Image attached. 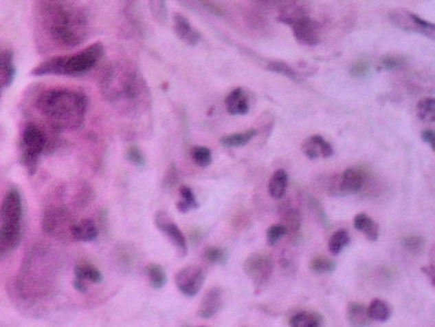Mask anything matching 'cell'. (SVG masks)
Segmentation results:
<instances>
[{"label": "cell", "mask_w": 435, "mask_h": 327, "mask_svg": "<svg viewBox=\"0 0 435 327\" xmlns=\"http://www.w3.org/2000/svg\"><path fill=\"white\" fill-rule=\"evenodd\" d=\"M402 244H403L405 249L409 251L410 253L419 255V253H421L423 249H424L425 239L423 238L421 235H411V237L403 239V240H402Z\"/></svg>", "instance_id": "cell-36"}, {"label": "cell", "mask_w": 435, "mask_h": 327, "mask_svg": "<svg viewBox=\"0 0 435 327\" xmlns=\"http://www.w3.org/2000/svg\"><path fill=\"white\" fill-rule=\"evenodd\" d=\"M100 89L107 104L118 113L135 118L151 107V94L138 67L132 62L116 61L102 72Z\"/></svg>", "instance_id": "cell-2"}, {"label": "cell", "mask_w": 435, "mask_h": 327, "mask_svg": "<svg viewBox=\"0 0 435 327\" xmlns=\"http://www.w3.org/2000/svg\"><path fill=\"white\" fill-rule=\"evenodd\" d=\"M227 252L223 248L208 247L203 252V258L208 264L225 265L227 262Z\"/></svg>", "instance_id": "cell-33"}, {"label": "cell", "mask_w": 435, "mask_h": 327, "mask_svg": "<svg viewBox=\"0 0 435 327\" xmlns=\"http://www.w3.org/2000/svg\"><path fill=\"white\" fill-rule=\"evenodd\" d=\"M105 54V46L95 43L78 53L56 55L37 64L31 71L32 76H64L78 77L93 70Z\"/></svg>", "instance_id": "cell-4"}, {"label": "cell", "mask_w": 435, "mask_h": 327, "mask_svg": "<svg viewBox=\"0 0 435 327\" xmlns=\"http://www.w3.org/2000/svg\"><path fill=\"white\" fill-rule=\"evenodd\" d=\"M350 243V234L346 229H338L329 238L328 249L332 255H339V252Z\"/></svg>", "instance_id": "cell-26"}, {"label": "cell", "mask_w": 435, "mask_h": 327, "mask_svg": "<svg viewBox=\"0 0 435 327\" xmlns=\"http://www.w3.org/2000/svg\"><path fill=\"white\" fill-rule=\"evenodd\" d=\"M419 118L425 123H434L435 120V100L425 98L420 100L418 104Z\"/></svg>", "instance_id": "cell-28"}, {"label": "cell", "mask_w": 435, "mask_h": 327, "mask_svg": "<svg viewBox=\"0 0 435 327\" xmlns=\"http://www.w3.org/2000/svg\"><path fill=\"white\" fill-rule=\"evenodd\" d=\"M45 145V133L35 124H28L22 133V161L31 174L35 171L37 160L44 151Z\"/></svg>", "instance_id": "cell-6"}, {"label": "cell", "mask_w": 435, "mask_h": 327, "mask_svg": "<svg viewBox=\"0 0 435 327\" xmlns=\"http://www.w3.org/2000/svg\"><path fill=\"white\" fill-rule=\"evenodd\" d=\"M421 138L425 143H429L434 149V132L432 129H427L421 134Z\"/></svg>", "instance_id": "cell-42"}, {"label": "cell", "mask_w": 435, "mask_h": 327, "mask_svg": "<svg viewBox=\"0 0 435 327\" xmlns=\"http://www.w3.org/2000/svg\"><path fill=\"white\" fill-rule=\"evenodd\" d=\"M223 306V292L220 288L214 286L205 293L203 299L199 304L197 315L201 319H212L216 316Z\"/></svg>", "instance_id": "cell-12"}, {"label": "cell", "mask_w": 435, "mask_h": 327, "mask_svg": "<svg viewBox=\"0 0 435 327\" xmlns=\"http://www.w3.org/2000/svg\"><path fill=\"white\" fill-rule=\"evenodd\" d=\"M368 72H369L368 63L357 62L355 63V64L353 65V68H351V74H353L354 77H357V78L365 77V76L368 74Z\"/></svg>", "instance_id": "cell-40"}, {"label": "cell", "mask_w": 435, "mask_h": 327, "mask_svg": "<svg viewBox=\"0 0 435 327\" xmlns=\"http://www.w3.org/2000/svg\"><path fill=\"white\" fill-rule=\"evenodd\" d=\"M309 268L314 274H332L336 270V262L326 257H315L311 260Z\"/></svg>", "instance_id": "cell-29"}, {"label": "cell", "mask_w": 435, "mask_h": 327, "mask_svg": "<svg viewBox=\"0 0 435 327\" xmlns=\"http://www.w3.org/2000/svg\"><path fill=\"white\" fill-rule=\"evenodd\" d=\"M346 319L351 327H369L372 319L368 315V308L360 303H350L347 306Z\"/></svg>", "instance_id": "cell-18"}, {"label": "cell", "mask_w": 435, "mask_h": 327, "mask_svg": "<svg viewBox=\"0 0 435 327\" xmlns=\"http://www.w3.org/2000/svg\"><path fill=\"white\" fill-rule=\"evenodd\" d=\"M156 226L161 230L168 238L171 240V243L177 247L179 253L181 256H186L188 253L187 240L181 230L179 229L178 225L171 220L169 215L166 213H157L155 218Z\"/></svg>", "instance_id": "cell-11"}, {"label": "cell", "mask_w": 435, "mask_h": 327, "mask_svg": "<svg viewBox=\"0 0 435 327\" xmlns=\"http://www.w3.org/2000/svg\"><path fill=\"white\" fill-rule=\"evenodd\" d=\"M22 200L17 189H10L0 206V258L17 248L21 240Z\"/></svg>", "instance_id": "cell-5"}, {"label": "cell", "mask_w": 435, "mask_h": 327, "mask_svg": "<svg viewBox=\"0 0 435 327\" xmlns=\"http://www.w3.org/2000/svg\"><path fill=\"white\" fill-rule=\"evenodd\" d=\"M281 216L284 220L282 225L287 230V233L298 234L302 228V216L299 211L293 207H284L281 211Z\"/></svg>", "instance_id": "cell-24"}, {"label": "cell", "mask_w": 435, "mask_h": 327, "mask_svg": "<svg viewBox=\"0 0 435 327\" xmlns=\"http://www.w3.org/2000/svg\"><path fill=\"white\" fill-rule=\"evenodd\" d=\"M147 3L153 19L160 25H165L169 17L166 0H147Z\"/></svg>", "instance_id": "cell-27"}, {"label": "cell", "mask_w": 435, "mask_h": 327, "mask_svg": "<svg viewBox=\"0 0 435 327\" xmlns=\"http://www.w3.org/2000/svg\"><path fill=\"white\" fill-rule=\"evenodd\" d=\"M364 173L357 168H348L339 179V192L357 193L364 186Z\"/></svg>", "instance_id": "cell-15"}, {"label": "cell", "mask_w": 435, "mask_h": 327, "mask_svg": "<svg viewBox=\"0 0 435 327\" xmlns=\"http://www.w3.org/2000/svg\"><path fill=\"white\" fill-rule=\"evenodd\" d=\"M287 234V230L282 224H275L267 229V243L269 246H276Z\"/></svg>", "instance_id": "cell-37"}, {"label": "cell", "mask_w": 435, "mask_h": 327, "mask_svg": "<svg viewBox=\"0 0 435 327\" xmlns=\"http://www.w3.org/2000/svg\"><path fill=\"white\" fill-rule=\"evenodd\" d=\"M76 279H80L82 282L89 280L92 283L98 284L101 283L102 275L93 266L82 265L76 268Z\"/></svg>", "instance_id": "cell-32"}, {"label": "cell", "mask_w": 435, "mask_h": 327, "mask_svg": "<svg viewBox=\"0 0 435 327\" xmlns=\"http://www.w3.org/2000/svg\"><path fill=\"white\" fill-rule=\"evenodd\" d=\"M267 70H268V71L275 72V73H278V74H282V76L290 78V80H300L299 76H298V73L293 71V68L285 62H269V64L267 65Z\"/></svg>", "instance_id": "cell-35"}, {"label": "cell", "mask_w": 435, "mask_h": 327, "mask_svg": "<svg viewBox=\"0 0 435 327\" xmlns=\"http://www.w3.org/2000/svg\"><path fill=\"white\" fill-rule=\"evenodd\" d=\"M205 279L203 268L198 266H187L181 268L175 276V284L181 294L187 297H196L201 292Z\"/></svg>", "instance_id": "cell-9"}, {"label": "cell", "mask_w": 435, "mask_h": 327, "mask_svg": "<svg viewBox=\"0 0 435 327\" xmlns=\"http://www.w3.org/2000/svg\"><path fill=\"white\" fill-rule=\"evenodd\" d=\"M16 77V67L13 62V52L0 50V89L10 86Z\"/></svg>", "instance_id": "cell-17"}, {"label": "cell", "mask_w": 435, "mask_h": 327, "mask_svg": "<svg viewBox=\"0 0 435 327\" xmlns=\"http://www.w3.org/2000/svg\"><path fill=\"white\" fill-rule=\"evenodd\" d=\"M126 160L137 167H143L146 164V158H144L142 151L140 150L137 146H132L128 149Z\"/></svg>", "instance_id": "cell-38"}, {"label": "cell", "mask_w": 435, "mask_h": 327, "mask_svg": "<svg viewBox=\"0 0 435 327\" xmlns=\"http://www.w3.org/2000/svg\"><path fill=\"white\" fill-rule=\"evenodd\" d=\"M192 159L198 167L205 168L212 161V152L205 146H196L192 149Z\"/></svg>", "instance_id": "cell-34"}, {"label": "cell", "mask_w": 435, "mask_h": 327, "mask_svg": "<svg viewBox=\"0 0 435 327\" xmlns=\"http://www.w3.org/2000/svg\"><path fill=\"white\" fill-rule=\"evenodd\" d=\"M172 21H174V32L183 43H186L189 46L198 45L201 40V35L196 28L192 26V23L188 21L186 16L175 13L172 16Z\"/></svg>", "instance_id": "cell-13"}, {"label": "cell", "mask_w": 435, "mask_h": 327, "mask_svg": "<svg viewBox=\"0 0 435 327\" xmlns=\"http://www.w3.org/2000/svg\"><path fill=\"white\" fill-rule=\"evenodd\" d=\"M180 195H181V200L177 204L180 213H186L198 207L196 197H194L192 188H189L187 186L181 187L180 188Z\"/></svg>", "instance_id": "cell-30"}, {"label": "cell", "mask_w": 435, "mask_h": 327, "mask_svg": "<svg viewBox=\"0 0 435 327\" xmlns=\"http://www.w3.org/2000/svg\"><path fill=\"white\" fill-rule=\"evenodd\" d=\"M382 65L384 70L387 71H394V70H399L400 67H402V64L405 63L403 58L397 56V55H387L382 58Z\"/></svg>", "instance_id": "cell-39"}, {"label": "cell", "mask_w": 435, "mask_h": 327, "mask_svg": "<svg viewBox=\"0 0 435 327\" xmlns=\"http://www.w3.org/2000/svg\"><path fill=\"white\" fill-rule=\"evenodd\" d=\"M178 173H177V169L174 165H171V168L169 169V171H168V174H166V180H165V183H166V186L172 187L175 184V182H177V176Z\"/></svg>", "instance_id": "cell-41"}, {"label": "cell", "mask_w": 435, "mask_h": 327, "mask_svg": "<svg viewBox=\"0 0 435 327\" xmlns=\"http://www.w3.org/2000/svg\"><path fill=\"white\" fill-rule=\"evenodd\" d=\"M368 315L372 321L386 322L391 319V307L386 302L381 301V299H374L368 308Z\"/></svg>", "instance_id": "cell-25"}, {"label": "cell", "mask_w": 435, "mask_h": 327, "mask_svg": "<svg viewBox=\"0 0 435 327\" xmlns=\"http://www.w3.org/2000/svg\"><path fill=\"white\" fill-rule=\"evenodd\" d=\"M284 22L293 28L295 39L302 45L313 46L320 43V26L309 17L284 18Z\"/></svg>", "instance_id": "cell-10"}, {"label": "cell", "mask_w": 435, "mask_h": 327, "mask_svg": "<svg viewBox=\"0 0 435 327\" xmlns=\"http://www.w3.org/2000/svg\"><path fill=\"white\" fill-rule=\"evenodd\" d=\"M71 238L80 242H91L98 238V226L89 219L80 220L71 225Z\"/></svg>", "instance_id": "cell-19"}, {"label": "cell", "mask_w": 435, "mask_h": 327, "mask_svg": "<svg viewBox=\"0 0 435 327\" xmlns=\"http://www.w3.org/2000/svg\"><path fill=\"white\" fill-rule=\"evenodd\" d=\"M304 154L311 160L318 159V158H331L333 155V149L329 142L326 141L320 136H311L302 145Z\"/></svg>", "instance_id": "cell-14"}, {"label": "cell", "mask_w": 435, "mask_h": 327, "mask_svg": "<svg viewBox=\"0 0 435 327\" xmlns=\"http://www.w3.org/2000/svg\"><path fill=\"white\" fill-rule=\"evenodd\" d=\"M287 186H289L287 173L282 169L276 170L275 173L272 174L271 179H269V183H268L269 196L272 198H275V200H282L285 195H286Z\"/></svg>", "instance_id": "cell-20"}, {"label": "cell", "mask_w": 435, "mask_h": 327, "mask_svg": "<svg viewBox=\"0 0 435 327\" xmlns=\"http://www.w3.org/2000/svg\"><path fill=\"white\" fill-rule=\"evenodd\" d=\"M322 316L315 312H299L290 319V327H320Z\"/></svg>", "instance_id": "cell-23"}, {"label": "cell", "mask_w": 435, "mask_h": 327, "mask_svg": "<svg viewBox=\"0 0 435 327\" xmlns=\"http://www.w3.org/2000/svg\"><path fill=\"white\" fill-rule=\"evenodd\" d=\"M35 107L54 128L76 131L85 122L89 98L78 89H49L37 96Z\"/></svg>", "instance_id": "cell-3"}, {"label": "cell", "mask_w": 435, "mask_h": 327, "mask_svg": "<svg viewBox=\"0 0 435 327\" xmlns=\"http://www.w3.org/2000/svg\"><path fill=\"white\" fill-rule=\"evenodd\" d=\"M243 270L256 288H262L272 276L274 261L266 253H253L244 261Z\"/></svg>", "instance_id": "cell-7"}, {"label": "cell", "mask_w": 435, "mask_h": 327, "mask_svg": "<svg viewBox=\"0 0 435 327\" xmlns=\"http://www.w3.org/2000/svg\"><path fill=\"white\" fill-rule=\"evenodd\" d=\"M354 226L356 230L363 233L368 240L377 242L379 238V226L378 224L370 219L366 213H359L354 219Z\"/></svg>", "instance_id": "cell-21"}, {"label": "cell", "mask_w": 435, "mask_h": 327, "mask_svg": "<svg viewBox=\"0 0 435 327\" xmlns=\"http://www.w3.org/2000/svg\"><path fill=\"white\" fill-rule=\"evenodd\" d=\"M73 285H74V288H76L77 291H80V292L82 293L86 292V285H85V282H82L80 279H76Z\"/></svg>", "instance_id": "cell-43"}, {"label": "cell", "mask_w": 435, "mask_h": 327, "mask_svg": "<svg viewBox=\"0 0 435 327\" xmlns=\"http://www.w3.org/2000/svg\"><path fill=\"white\" fill-rule=\"evenodd\" d=\"M38 31L54 48L74 49L89 37V13L78 0H41Z\"/></svg>", "instance_id": "cell-1"}, {"label": "cell", "mask_w": 435, "mask_h": 327, "mask_svg": "<svg viewBox=\"0 0 435 327\" xmlns=\"http://www.w3.org/2000/svg\"><path fill=\"white\" fill-rule=\"evenodd\" d=\"M390 19L394 26L408 32H418L434 40L435 27L433 23L424 21L406 9H393L390 13Z\"/></svg>", "instance_id": "cell-8"}, {"label": "cell", "mask_w": 435, "mask_h": 327, "mask_svg": "<svg viewBox=\"0 0 435 327\" xmlns=\"http://www.w3.org/2000/svg\"><path fill=\"white\" fill-rule=\"evenodd\" d=\"M257 129H248L245 132L234 133L229 136H223L220 142L225 147H243L248 145L249 142L257 136Z\"/></svg>", "instance_id": "cell-22"}, {"label": "cell", "mask_w": 435, "mask_h": 327, "mask_svg": "<svg viewBox=\"0 0 435 327\" xmlns=\"http://www.w3.org/2000/svg\"><path fill=\"white\" fill-rule=\"evenodd\" d=\"M225 107L231 115H245L249 112V98L244 89H235L231 91L225 100Z\"/></svg>", "instance_id": "cell-16"}, {"label": "cell", "mask_w": 435, "mask_h": 327, "mask_svg": "<svg viewBox=\"0 0 435 327\" xmlns=\"http://www.w3.org/2000/svg\"><path fill=\"white\" fill-rule=\"evenodd\" d=\"M146 274L150 279L152 288H155V289H161L166 284V274H165L164 268L160 265L151 264V265L147 266L146 267Z\"/></svg>", "instance_id": "cell-31"}]
</instances>
